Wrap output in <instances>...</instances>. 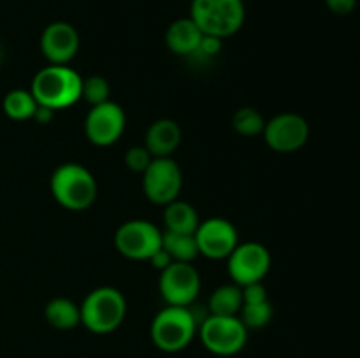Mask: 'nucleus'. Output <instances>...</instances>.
<instances>
[{"instance_id": "aec40b11", "label": "nucleus", "mask_w": 360, "mask_h": 358, "mask_svg": "<svg viewBox=\"0 0 360 358\" xmlns=\"http://www.w3.org/2000/svg\"><path fill=\"white\" fill-rule=\"evenodd\" d=\"M162 248L169 253L172 262L192 263L199 256L195 234H174V232H162Z\"/></svg>"}, {"instance_id": "f257e3e1", "label": "nucleus", "mask_w": 360, "mask_h": 358, "mask_svg": "<svg viewBox=\"0 0 360 358\" xmlns=\"http://www.w3.org/2000/svg\"><path fill=\"white\" fill-rule=\"evenodd\" d=\"M83 77L67 65H48L35 74L30 91L39 105L58 111L81 98Z\"/></svg>"}, {"instance_id": "0eeeda50", "label": "nucleus", "mask_w": 360, "mask_h": 358, "mask_svg": "<svg viewBox=\"0 0 360 358\" xmlns=\"http://www.w3.org/2000/svg\"><path fill=\"white\" fill-rule=\"evenodd\" d=\"M115 246L125 258L150 260L162 248V230L146 220L125 221L116 230Z\"/></svg>"}, {"instance_id": "a878e982", "label": "nucleus", "mask_w": 360, "mask_h": 358, "mask_svg": "<svg viewBox=\"0 0 360 358\" xmlns=\"http://www.w3.org/2000/svg\"><path fill=\"white\" fill-rule=\"evenodd\" d=\"M326 4L330 13L338 16H347L357 7V0H326Z\"/></svg>"}, {"instance_id": "c85d7f7f", "label": "nucleus", "mask_w": 360, "mask_h": 358, "mask_svg": "<svg viewBox=\"0 0 360 358\" xmlns=\"http://www.w3.org/2000/svg\"><path fill=\"white\" fill-rule=\"evenodd\" d=\"M2 58H4V49L2 46H0V62H2Z\"/></svg>"}, {"instance_id": "a211bd4d", "label": "nucleus", "mask_w": 360, "mask_h": 358, "mask_svg": "<svg viewBox=\"0 0 360 358\" xmlns=\"http://www.w3.org/2000/svg\"><path fill=\"white\" fill-rule=\"evenodd\" d=\"M46 321L56 330H72L81 323V309L76 302L65 297H56L46 304Z\"/></svg>"}, {"instance_id": "20e7f679", "label": "nucleus", "mask_w": 360, "mask_h": 358, "mask_svg": "<svg viewBox=\"0 0 360 358\" xmlns=\"http://www.w3.org/2000/svg\"><path fill=\"white\" fill-rule=\"evenodd\" d=\"M199 321L190 307L167 305L151 321V340L155 346L165 353H178L185 350L197 336Z\"/></svg>"}, {"instance_id": "6ab92c4d", "label": "nucleus", "mask_w": 360, "mask_h": 358, "mask_svg": "<svg viewBox=\"0 0 360 358\" xmlns=\"http://www.w3.org/2000/svg\"><path fill=\"white\" fill-rule=\"evenodd\" d=\"M243 305V290L236 283L221 284L211 293L207 307L214 316H238Z\"/></svg>"}, {"instance_id": "4468645a", "label": "nucleus", "mask_w": 360, "mask_h": 358, "mask_svg": "<svg viewBox=\"0 0 360 358\" xmlns=\"http://www.w3.org/2000/svg\"><path fill=\"white\" fill-rule=\"evenodd\" d=\"M41 51L49 65H67L79 51V34L67 21H53L41 35Z\"/></svg>"}, {"instance_id": "4be33fe9", "label": "nucleus", "mask_w": 360, "mask_h": 358, "mask_svg": "<svg viewBox=\"0 0 360 358\" xmlns=\"http://www.w3.org/2000/svg\"><path fill=\"white\" fill-rule=\"evenodd\" d=\"M273 304L267 300L262 302H250V304H243L241 311H239V318L245 323L248 330H259L264 329L273 319Z\"/></svg>"}, {"instance_id": "bb28decb", "label": "nucleus", "mask_w": 360, "mask_h": 358, "mask_svg": "<svg viewBox=\"0 0 360 358\" xmlns=\"http://www.w3.org/2000/svg\"><path fill=\"white\" fill-rule=\"evenodd\" d=\"M148 262H151V265H153L155 269L164 270L165 267L171 265V263H172V258H171V256H169V253L165 251L164 248H160V249H158L157 253H155L153 256H151L150 260H148Z\"/></svg>"}, {"instance_id": "6e6552de", "label": "nucleus", "mask_w": 360, "mask_h": 358, "mask_svg": "<svg viewBox=\"0 0 360 358\" xmlns=\"http://www.w3.org/2000/svg\"><path fill=\"white\" fill-rule=\"evenodd\" d=\"M183 188V172L169 158H153L143 172V190L148 200L157 206H167L179 197Z\"/></svg>"}, {"instance_id": "f03ea898", "label": "nucleus", "mask_w": 360, "mask_h": 358, "mask_svg": "<svg viewBox=\"0 0 360 358\" xmlns=\"http://www.w3.org/2000/svg\"><path fill=\"white\" fill-rule=\"evenodd\" d=\"M53 199L67 211H84L97 199V181L84 165L67 161L53 171L49 179Z\"/></svg>"}, {"instance_id": "5701e85b", "label": "nucleus", "mask_w": 360, "mask_h": 358, "mask_svg": "<svg viewBox=\"0 0 360 358\" xmlns=\"http://www.w3.org/2000/svg\"><path fill=\"white\" fill-rule=\"evenodd\" d=\"M232 126L236 132L243 137H255L264 132L266 119L257 109L253 107H241L232 116Z\"/></svg>"}, {"instance_id": "412c9836", "label": "nucleus", "mask_w": 360, "mask_h": 358, "mask_svg": "<svg viewBox=\"0 0 360 358\" xmlns=\"http://www.w3.org/2000/svg\"><path fill=\"white\" fill-rule=\"evenodd\" d=\"M37 100L34 98L30 90H11L4 97L2 109L7 114V118L16 119V121H25V119L34 118L35 109H37Z\"/></svg>"}, {"instance_id": "dca6fc26", "label": "nucleus", "mask_w": 360, "mask_h": 358, "mask_svg": "<svg viewBox=\"0 0 360 358\" xmlns=\"http://www.w3.org/2000/svg\"><path fill=\"white\" fill-rule=\"evenodd\" d=\"M204 34L193 23L192 18H179L169 25L165 32V44L174 55L192 56L200 46Z\"/></svg>"}, {"instance_id": "9d476101", "label": "nucleus", "mask_w": 360, "mask_h": 358, "mask_svg": "<svg viewBox=\"0 0 360 358\" xmlns=\"http://www.w3.org/2000/svg\"><path fill=\"white\" fill-rule=\"evenodd\" d=\"M229 276L238 286L260 283L271 269L269 249L260 242H243L227 256Z\"/></svg>"}, {"instance_id": "9b49d317", "label": "nucleus", "mask_w": 360, "mask_h": 358, "mask_svg": "<svg viewBox=\"0 0 360 358\" xmlns=\"http://www.w3.org/2000/svg\"><path fill=\"white\" fill-rule=\"evenodd\" d=\"M264 139L276 153H294L309 139V125L297 112H281L264 126Z\"/></svg>"}, {"instance_id": "1a4fd4ad", "label": "nucleus", "mask_w": 360, "mask_h": 358, "mask_svg": "<svg viewBox=\"0 0 360 358\" xmlns=\"http://www.w3.org/2000/svg\"><path fill=\"white\" fill-rule=\"evenodd\" d=\"M158 290L167 305L190 307L199 297L200 276L192 263L172 262L160 270Z\"/></svg>"}, {"instance_id": "b1692460", "label": "nucleus", "mask_w": 360, "mask_h": 358, "mask_svg": "<svg viewBox=\"0 0 360 358\" xmlns=\"http://www.w3.org/2000/svg\"><path fill=\"white\" fill-rule=\"evenodd\" d=\"M111 93V86H109L108 79L102 76H90L86 79H83V88H81V98L88 102V104L94 107V105L104 104V102L111 100L109 98Z\"/></svg>"}, {"instance_id": "393cba45", "label": "nucleus", "mask_w": 360, "mask_h": 358, "mask_svg": "<svg viewBox=\"0 0 360 358\" xmlns=\"http://www.w3.org/2000/svg\"><path fill=\"white\" fill-rule=\"evenodd\" d=\"M151 160H153V157L146 150V146H132L125 153V164L132 172H141L143 174L148 168V165L151 164Z\"/></svg>"}, {"instance_id": "cd10ccee", "label": "nucleus", "mask_w": 360, "mask_h": 358, "mask_svg": "<svg viewBox=\"0 0 360 358\" xmlns=\"http://www.w3.org/2000/svg\"><path fill=\"white\" fill-rule=\"evenodd\" d=\"M53 116H55V111H53V109L44 107V105H37V109H35L34 119L37 123H41V125H48V123L53 119Z\"/></svg>"}, {"instance_id": "2eb2a0df", "label": "nucleus", "mask_w": 360, "mask_h": 358, "mask_svg": "<svg viewBox=\"0 0 360 358\" xmlns=\"http://www.w3.org/2000/svg\"><path fill=\"white\" fill-rule=\"evenodd\" d=\"M181 128L174 119H157L146 130L144 146L153 158H169L181 142Z\"/></svg>"}, {"instance_id": "ddd939ff", "label": "nucleus", "mask_w": 360, "mask_h": 358, "mask_svg": "<svg viewBox=\"0 0 360 358\" xmlns=\"http://www.w3.org/2000/svg\"><path fill=\"white\" fill-rule=\"evenodd\" d=\"M199 255L211 260L227 258L236 246L239 244V235L234 225L225 218H210L200 221L195 230Z\"/></svg>"}, {"instance_id": "f8f14e48", "label": "nucleus", "mask_w": 360, "mask_h": 358, "mask_svg": "<svg viewBox=\"0 0 360 358\" xmlns=\"http://www.w3.org/2000/svg\"><path fill=\"white\" fill-rule=\"evenodd\" d=\"M127 126L125 111L116 102L94 105L84 119V133L95 146H111L123 135Z\"/></svg>"}, {"instance_id": "39448f33", "label": "nucleus", "mask_w": 360, "mask_h": 358, "mask_svg": "<svg viewBox=\"0 0 360 358\" xmlns=\"http://www.w3.org/2000/svg\"><path fill=\"white\" fill-rule=\"evenodd\" d=\"M243 0H192L190 18L204 35L225 39L241 30L245 23Z\"/></svg>"}, {"instance_id": "7ed1b4c3", "label": "nucleus", "mask_w": 360, "mask_h": 358, "mask_svg": "<svg viewBox=\"0 0 360 358\" xmlns=\"http://www.w3.org/2000/svg\"><path fill=\"white\" fill-rule=\"evenodd\" d=\"M81 309V323L91 333L115 332L127 316V300L118 288L98 286L84 297Z\"/></svg>"}, {"instance_id": "423d86ee", "label": "nucleus", "mask_w": 360, "mask_h": 358, "mask_svg": "<svg viewBox=\"0 0 360 358\" xmlns=\"http://www.w3.org/2000/svg\"><path fill=\"white\" fill-rule=\"evenodd\" d=\"M197 333L204 347L218 357H234L248 340V329L239 316L207 314L199 323Z\"/></svg>"}, {"instance_id": "f3484780", "label": "nucleus", "mask_w": 360, "mask_h": 358, "mask_svg": "<svg viewBox=\"0 0 360 358\" xmlns=\"http://www.w3.org/2000/svg\"><path fill=\"white\" fill-rule=\"evenodd\" d=\"M199 223V214L192 204L176 199L167 206H164V225L167 232L193 235Z\"/></svg>"}]
</instances>
